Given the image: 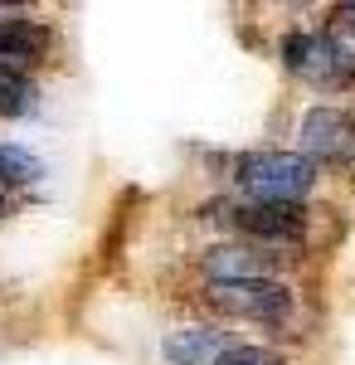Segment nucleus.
Wrapping results in <instances>:
<instances>
[{
  "instance_id": "obj_1",
  "label": "nucleus",
  "mask_w": 355,
  "mask_h": 365,
  "mask_svg": "<svg viewBox=\"0 0 355 365\" xmlns=\"http://www.w3.org/2000/svg\"><path fill=\"white\" fill-rule=\"evenodd\" d=\"M239 185L268 205H297L317 185V166L302 151H248L239 156Z\"/></svg>"
},
{
  "instance_id": "obj_2",
  "label": "nucleus",
  "mask_w": 355,
  "mask_h": 365,
  "mask_svg": "<svg viewBox=\"0 0 355 365\" xmlns=\"http://www.w3.org/2000/svg\"><path fill=\"white\" fill-rule=\"evenodd\" d=\"M210 307L244 322H282L292 312V292L273 278H239V282H210Z\"/></svg>"
},
{
  "instance_id": "obj_3",
  "label": "nucleus",
  "mask_w": 355,
  "mask_h": 365,
  "mask_svg": "<svg viewBox=\"0 0 355 365\" xmlns=\"http://www.w3.org/2000/svg\"><path fill=\"white\" fill-rule=\"evenodd\" d=\"M297 141L307 161L346 166V161H355V117L341 113V108H312L297 127Z\"/></svg>"
},
{
  "instance_id": "obj_4",
  "label": "nucleus",
  "mask_w": 355,
  "mask_h": 365,
  "mask_svg": "<svg viewBox=\"0 0 355 365\" xmlns=\"http://www.w3.org/2000/svg\"><path fill=\"white\" fill-rule=\"evenodd\" d=\"M229 220L244 229V234L263 239V244H302V234H307V220H302L297 205H268V200H253V205H234Z\"/></svg>"
},
{
  "instance_id": "obj_5",
  "label": "nucleus",
  "mask_w": 355,
  "mask_h": 365,
  "mask_svg": "<svg viewBox=\"0 0 355 365\" xmlns=\"http://www.w3.org/2000/svg\"><path fill=\"white\" fill-rule=\"evenodd\" d=\"M44 49H49V29L39 25V20H25V15L0 20V68L25 73Z\"/></svg>"
},
{
  "instance_id": "obj_6",
  "label": "nucleus",
  "mask_w": 355,
  "mask_h": 365,
  "mask_svg": "<svg viewBox=\"0 0 355 365\" xmlns=\"http://www.w3.org/2000/svg\"><path fill=\"white\" fill-rule=\"evenodd\" d=\"M321 44H326V58H331V78L336 88L355 78V5H341L336 15L326 20L321 29Z\"/></svg>"
},
{
  "instance_id": "obj_7",
  "label": "nucleus",
  "mask_w": 355,
  "mask_h": 365,
  "mask_svg": "<svg viewBox=\"0 0 355 365\" xmlns=\"http://www.w3.org/2000/svg\"><path fill=\"white\" fill-rule=\"evenodd\" d=\"M224 351H229V346H224L219 331H210V327H180V331H170V336L161 341V356L170 365H215Z\"/></svg>"
},
{
  "instance_id": "obj_8",
  "label": "nucleus",
  "mask_w": 355,
  "mask_h": 365,
  "mask_svg": "<svg viewBox=\"0 0 355 365\" xmlns=\"http://www.w3.org/2000/svg\"><path fill=\"white\" fill-rule=\"evenodd\" d=\"M39 175H44V161H39V156H29L25 146L0 141V185H29V180H39Z\"/></svg>"
},
{
  "instance_id": "obj_9",
  "label": "nucleus",
  "mask_w": 355,
  "mask_h": 365,
  "mask_svg": "<svg viewBox=\"0 0 355 365\" xmlns=\"http://www.w3.org/2000/svg\"><path fill=\"white\" fill-rule=\"evenodd\" d=\"M29 108H34V83H29V73L0 68V113L5 117H25Z\"/></svg>"
},
{
  "instance_id": "obj_10",
  "label": "nucleus",
  "mask_w": 355,
  "mask_h": 365,
  "mask_svg": "<svg viewBox=\"0 0 355 365\" xmlns=\"http://www.w3.org/2000/svg\"><path fill=\"white\" fill-rule=\"evenodd\" d=\"M215 365H282V356L263 351V346H229Z\"/></svg>"
},
{
  "instance_id": "obj_11",
  "label": "nucleus",
  "mask_w": 355,
  "mask_h": 365,
  "mask_svg": "<svg viewBox=\"0 0 355 365\" xmlns=\"http://www.w3.org/2000/svg\"><path fill=\"white\" fill-rule=\"evenodd\" d=\"M0 215H10V190L0 185Z\"/></svg>"
}]
</instances>
